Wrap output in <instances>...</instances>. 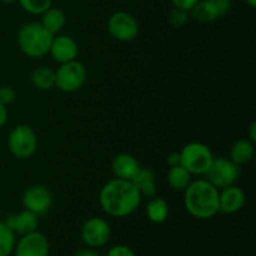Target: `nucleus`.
Here are the masks:
<instances>
[{"instance_id": "obj_1", "label": "nucleus", "mask_w": 256, "mask_h": 256, "mask_svg": "<svg viewBox=\"0 0 256 256\" xmlns=\"http://www.w3.org/2000/svg\"><path fill=\"white\" fill-rule=\"evenodd\" d=\"M142 194L132 182L115 179L102 188L99 202L102 212L112 218H125L132 215L142 202Z\"/></svg>"}, {"instance_id": "obj_2", "label": "nucleus", "mask_w": 256, "mask_h": 256, "mask_svg": "<svg viewBox=\"0 0 256 256\" xmlns=\"http://www.w3.org/2000/svg\"><path fill=\"white\" fill-rule=\"evenodd\" d=\"M184 192L185 209L192 218L208 220L219 212V189L206 179L190 182Z\"/></svg>"}, {"instance_id": "obj_3", "label": "nucleus", "mask_w": 256, "mask_h": 256, "mask_svg": "<svg viewBox=\"0 0 256 256\" xmlns=\"http://www.w3.org/2000/svg\"><path fill=\"white\" fill-rule=\"evenodd\" d=\"M54 35L48 32L40 22H29L20 28L18 44L20 50L29 58H40L49 54Z\"/></svg>"}, {"instance_id": "obj_4", "label": "nucleus", "mask_w": 256, "mask_h": 256, "mask_svg": "<svg viewBox=\"0 0 256 256\" xmlns=\"http://www.w3.org/2000/svg\"><path fill=\"white\" fill-rule=\"evenodd\" d=\"M180 165L192 175H205L214 160L212 150L202 142H189L182 149Z\"/></svg>"}, {"instance_id": "obj_5", "label": "nucleus", "mask_w": 256, "mask_h": 256, "mask_svg": "<svg viewBox=\"0 0 256 256\" xmlns=\"http://www.w3.org/2000/svg\"><path fill=\"white\" fill-rule=\"evenodd\" d=\"M9 152L18 159H28L36 152L38 138L29 125H18L8 138Z\"/></svg>"}, {"instance_id": "obj_6", "label": "nucleus", "mask_w": 256, "mask_h": 256, "mask_svg": "<svg viewBox=\"0 0 256 256\" xmlns=\"http://www.w3.org/2000/svg\"><path fill=\"white\" fill-rule=\"evenodd\" d=\"M86 80L85 66L78 60L60 64L55 72V86L62 92H78Z\"/></svg>"}, {"instance_id": "obj_7", "label": "nucleus", "mask_w": 256, "mask_h": 256, "mask_svg": "<svg viewBox=\"0 0 256 256\" xmlns=\"http://www.w3.org/2000/svg\"><path fill=\"white\" fill-rule=\"evenodd\" d=\"M205 175L208 182L214 185L216 189H224L230 185H234L235 182L239 179L240 168L226 158H214Z\"/></svg>"}, {"instance_id": "obj_8", "label": "nucleus", "mask_w": 256, "mask_h": 256, "mask_svg": "<svg viewBox=\"0 0 256 256\" xmlns=\"http://www.w3.org/2000/svg\"><path fill=\"white\" fill-rule=\"evenodd\" d=\"M112 229L109 222L102 218H90L82 224L80 236L86 246L95 249L102 248L109 242Z\"/></svg>"}, {"instance_id": "obj_9", "label": "nucleus", "mask_w": 256, "mask_h": 256, "mask_svg": "<svg viewBox=\"0 0 256 256\" xmlns=\"http://www.w3.org/2000/svg\"><path fill=\"white\" fill-rule=\"evenodd\" d=\"M108 29L119 42H132L139 34V24L132 14L126 12H116L109 18Z\"/></svg>"}, {"instance_id": "obj_10", "label": "nucleus", "mask_w": 256, "mask_h": 256, "mask_svg": "<svg viewBox=\"0 0 256 256\" xmlns=\"http://www.w3.org/2000/svg\"><path fill=\"white\" fill-rule=\"evenodd\" d=\"M12 252L15 256H49V240L38 230L30 234L22 235L19 242H15Z\"/></svg>"}, {"instance_id": "obj_11", "label": "nucleus", "mask_w": 256, "mask_h": 256, "mask_svg": "<svg viewBox=\"0 0 256 256\" xmlns=\"http://www.w3.org/2000/svg\"><path fill=\"white\" fill-rule=\"evenodd\" d=\"M52 204V196L49 190L42 185H34L25 190L22 195V205L26 210L38 216L45 215Z\"/></svg>"}, {"instance_id": "obj_12", "label": "nucleus", "mask_w": 256, "mask_h": 256, "mask_svg": "<svg viewBox=\"0 0 256 256\" xmlns=\"http://www.w3.org/2000/svg\"><path fill=\"white\" fill-rule=\"evenodd\" d=\"M78 52H79V48H78L76 42L69 35H59L56 38L54 36L49 50L52 59L59 62V64H64V62L75 60Z\"/></svg>"}, {"instance_id": "obj_13", "label": "nucleus", "mask_w": 256, "mask_h": 256, "mask_svg": "<svg viewBox=\"0 0 256 256\" xmlns=\"http://www.w3.org/2000/svg\"><path fill=\"white\" fill-rule=\"evenodd\" d=\"M245 192L242 188L236 185L222 189L219 192V212L222 214H234L242 209L245 204Z\"/></svg>"}, {"instance_id": "obj_14", "label": "nucleus", "mask_w": 256, "mask_h": 256, "mask_svg": "<svg viewBox=\"0 0 256 256\" xmlns=\"http://www.w3.org/2000/svg\"><path fill=\"white\" fill-rule=\"evenodd\" d=\"M38 218L39 216L35 215L34 212L25 209L22 212H19V214L8 216L4 220V222L14 234H19L22 236V235H26L32 232H36L38 225H39V219Z\"/></svg>"}, {"instance_id": "obj_15", "label": "nucleus", "mask_w": 256, "mask_h": 256, "mask_svg": "<svg viewBox=\"0 0 256 256\" xmlns=\"http://www.w3.org/2000/svg\"><path fill=\"white\" fill-rule=\"evenodd\" d=\"M140 164L132 155L119 154L114 158L112 164V172L118 179L132 182L140 170Z\"/></svg>"}, {"instance_id": "obj_16", "label": "nucleus", "mask_w": 256, "mask_h": 256, "mask_svg": "<svg viewBox=\"0 0 256 256\" xmlns=\"http://www.w3.org/2000/svg\"><path fill=\"white\" fill-rule=\"evenodd\" d=\"M132 184L136 186L142 196L154 198L156 195V182L155 174L149 168H140L136 176L132 180Z\"/></svg>"}, {"instance_id": "obj_17", "label": "nucleus", "mask_w": 256, "mask_h": 256, "mask_svg": "<svg viewBox=\"0 0 256 256\" xmlns=\"http://www.w3.org/2000/svg\"><path fill=\"white\" fill-rule=\"evenodd\" d=\"M254 142L249 139H240L232 144L230 149V160L236 165H245L254 159Z\"/></svg>"}, {"instance_id": "obj_18", "label": "nucleus", "mask_w": 256, "mask_h": 256, "mask_svg": "<svg viewBox=\"0 0 256 256\" xmlns=\"http://www.w3.org/2000/svg\"><path fill=\"white\" fill-rule=\"evenodd\" d=\"M192 18L200 22H212L222 16L219 9L212 0H199L192 10Z\"/></svg>"}, {"instance_id": "obj_19", "label": "nucleus", "mask_w": 256, "mask_h": 256, "mask_svg": "<svg viewBox=\"0 0 256 256\" xmlns=\"http://www.w3.org/2000/svg\"><path fill=\"white\" fill-rule=\"evenodd\" d=\"M40 24L45 28L52 35L58 34L62 32V28L66 24V16H65L64 12L58 8L50 6L46 12L42 14V22Z\"/></svg>"}, {"instance_id": "obj_20", "label": "nucleus", "mask_w": 256, "mask_h": 256, "mask_svg": "<svg viewBox=\"0 0 256 256\" xmlns=\"http://www.w3.org/2000/svg\"><path fill=\"white\" fill-rule=\"evenodd\" d=\"M146 216L154 224H162L169 216V204L162 198H152L146 205Z\"/></svg>"}, {"instance_id": "obj_21", "label": "nucleus", "mask_w": 256, "mask_h": 256, "mask_svg": "<svg viewBox=\"0 0 256 256\" xmlns=\"http://www.w3.org/2000/svg\"><path fill=\"white\" fill-rule=\"evenodd\" d=\"M166 179L172 189L182 192L192 182V174L182 165H176V166H170Z\"/></svg>"}, {"instance_id": "obj_22", "label": "nucleus", "mask_w": 256, "mask_h": 256, "mask_svg": "<svg viewBox=\"0 0 256 256\" xmlns=\"http://www.w3.org/2000/svg\"><path fill=\"white\" fill-rule=\"evenodd\" d=\"M32 84L39 90H50L55 86V72L48 66L36 68L32 72Z\"/></svg>"}, {"instance_id": "obj_23", "label": "nucleus", "mask_w": 256, "mask_h": 256, "mask_svg": "<svg viewBox=\"0 0 256 256\" xmlns=\"http://www.w3.org/2000/svg\"><path fill=\"white\" fill-rule=\"evenodd\" d=\"M15 248V234L4 222H0V256H10Z\"/></svg>"}, {"instance_id": "obj_24", "label": "nucleus", "mask_w": 256, "mask_h": 256, "mask_svg": "<svg viewBox=\"0 0 256 256\" xmlns=\"http://www.w3.org/2000/svg\"><path fill=\"white\" fill-rule=\"evenodd\" d=\"M18 2L29 14L39 15L52 6V0H18Z\"/></svg>"}, {"instance_id": "obj_25", "label": "nucleus", "mask_w": 256, "mask_h": 256, "mask_svg": "<svg viewBox=\"0 0 256 256\" xmlns=\"http://www.w3.org/2000/svg\"><path fill=\"white\" fill-rule=\"evenodd\" d=\"M186 10L179 9V8H174V9L170 12L169 20L172 22V26L175 28H182V25L186 24L188 19H189V15H188Z\"/></svg>"}, {"instance_id": "obj_26", "label": "nucleus", "mask_w": 256, "mask_h": 256, "mask_svg": "<svg viewBox=\"0 0 256 256\" xmlns=\"http://www.w3.org/2000/svg\"><path fill=\"white\" fill-rule=\"evenodd\" d=\"M106 256H136L134 250L126 245H115L109 249Z\"/></svg>"}, {"instance_id": "obj_27", "label": "nucleus", "mask_w": 256, "mask_h": 256, "mask_svg": "<svg viewBox=\"0 0 256 256\" xmlns=\"http://www.w3.org/2000/svg\"><path fill=\"white\" fill-rule=\"evenodd\" d=\"M15 100V92L10 86H0V102L5 106Z\"/></svg>"}, {"instance_id": "obj_28", "label": "nucleus", "mask_w": 256, "mask_h": 256, "mask_svg": "<svg viewBox=\"0 0 256 256\" xmlns=\"http://www.w3.org/2000/svg\"><path fill=\"white\" fill-rule=\"evenodd\" d=\"M198 2L199 0H172L174 8H179V9L186 10V12H190Z\"/></svg>"}, {"instance_id": "obj_29", "label": "nucleus", "mask_w": 256, "mask_h": 256, "mask_svg": "<svg viewBox=\"0 0 256 256\" xmlns=\"http://www.w3.org/2000/svg\"><path fill=\"white\" fill-rule=\"evenodd\" d=\"M212 2H215V5L218 6V9H219L220 14L222 15L229 12L232 6V0H212Z\"/></svg>"}, {"instance_id": "obj_30", "label": "nucleus", "mask_w": 256, "mask_h": 256, "mask_svg": "<svg viewBox=\"0 0 256 256\" xmlns=\"http://www.w3.org/2000/svg\"><path fill=\"white\" fill-rule=\"evenodd\" d=\"M166 162L169 166H176L180 165V154L179 152H170L166 158Z\"/></svg>"}, {"instance_id": "obj_31", "label": "nucleus", "mask_w": 256, "mask_h": 256, "mask_svg": "<svg viewBox=\"0 0 256 256\" xmlns=\"http://www.w3.org/2000/svg\"><path fill=\"white\" fill-rule=\"evenodd\" d=\"M6 120H8V109L5 105H2V102H0V128H2V125H5Z\"/></svg>"}, {"instance_id": "obj_32", "label": "nucleus", "mask_w": 256, "mask_h": 256, "mask_svg": "<svg viewBox=\"0 0 256 256\" xmlns=\"http://www.w3.org/2000/svg\"><path fill=\"white\" fill-rule=\"evenodd\" d=\"M248 136H249V140L252 142H256V122H252L248 129Z\"/></svg>"}, {"instance_id": "obj_33", "label": "nucleus", "mask_w": 256, "mask_h": 256, "mask_svg": "<svg viewBox=\"0 0 256 256\" xmlns=\"http://www.w3.org/2000/svg\"><path fill=\"white\" fill-rule=\"evenodd\" d=\"M74 256H100V255L98 254L96 252H94V250L85 249V250H80V252H78Z\"/></svg>"}, {"instance_id": "obj_34", "label": "nucleus", "mask_w": 256, "mask_h": 256, "mask_svg": "<svg viewBox=\"0 0 256 256\" xmlns=\"http://www.w3.org/2000/svg\"><path fill=\"white\" fill-rule=\"evenodd\" d=\"M245 2H246V4L249 5L250 8H252V9L256 6V0H245Z\"/></svg>"}, {"instance_id": "obj_35", "label": "nucleus", "mask_w": 256, "mask_h": 256, "mask_svg": "<svg viewBox=\"0 0 256 256\" xmlns=\"http://www.w3.org/2000/svg\"><path fill=\"white\" fill-rule=\"evenodd\" d=\"M2 2H5V4H12V2H18V0H0Z\"/></svg>"}, {"instance_id": "obj_36", "label": "nucleus", "mask_w": 256, "mask_h": 256, "mask_svg": "<svg viewBox=\"0 0 256 256\" xmlns=\"http://www.w3.org/2000/svg\"><path fill=\"white\" fill-rule=\"evenodd\" d=\"M0 86H2V84H0Z\"/></svg>"}]
</instances>
